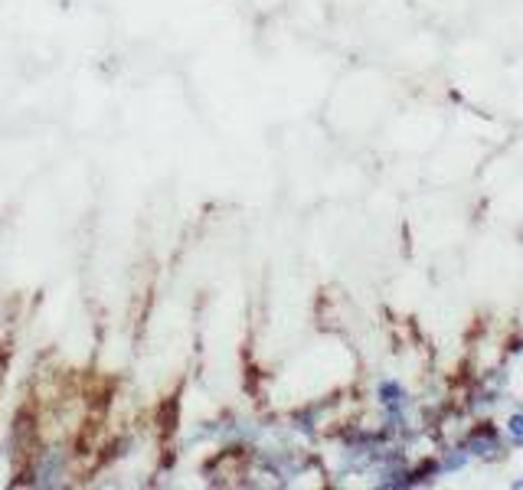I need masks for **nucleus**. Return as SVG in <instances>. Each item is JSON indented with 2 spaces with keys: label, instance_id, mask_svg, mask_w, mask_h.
I'll return each instance as SVG.
<instances>
[{
  "label": "nucleus",
  "instance_id": "1",
  "mask_svg": "<svg viewBox=\"0 0 523 490\" xmlns=\"http://www.w3.org/2000/svg\"><path fill=\"white\" fill-rule=\"evenodd\" d=\"M465 448L471 454H487V448L497 451V432L491 428V425H481L477 432H471V438L465 442Z\"/></svg>",
  "mask_w": 523,
  "mask_h": 490
},
{
  "label": "nucleus",
  "instance_id": "2",
  "mask_svg": "<svg viewBox=\"0 0 523 490\" xmlns=\"http://www.w3.org/2000/svg\"><path fill=\"white\" fill-rule=\"evenodd\" d=\"M380 399L386 402V406H399L402 399H406V392H402L399 383H392V379H386V383H380Z\"/></svg>",
  "mask_w": 523,
  "mask_h": 490
},
{
  "label": "nucleus",
  "instance_id": "5",
  "mask_svg": "<svg viewBox=\"0 0 523 490\" xmlns=\"http://www.w3.org/2000/svg\"><path fill=\"white\" fill-rule=\"evenodd\" d=\"M510 487H514V490H523V477H520V481H514Z\"/></svg>",
  "mask_w": 523,
  "mask_h": 490
},
{
  "label": "nucleus",
  "instance_id": "3",
  "mask_svg": "<svg viewBox=\"0 0 523 490\" xmlns=\"http://www.w3.org/2000/svg\"><path fill=\"white\" fill-rule=\"evenodd\" d=\"M510 438H514V444H523V412H514L510 415Z\"/></svg>",
  "mask_w": 523,
  "mask_h": 490
},
{
  "label": "nucleus",
  "instance_id": "4",
  "mask_svg": "<svg viewBox=\"0 0 523 490\" xmlns=\"http://www.w3.org/2000/svg\"><path fill=\"white\" fill-rule=\"evenodd\" d=\"M465 464H468V454L455 451V454H448V458H445V464H442V468H445V471H458V468H465Z\"/></svg>",
  "mask_w": 523,
  "mask_h": 490
}]
</instances>
